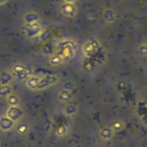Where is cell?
I'll use <instances>...</instances> for the list:
<instances>
[{"label":"cell","instance_id":"1","mask_svg":"<svg viewBox=\"0 0 147 147\" xmlns=\"http://www.w3.org/2000/svg\"><path fill=\"white\" fill-rule=\"evenodd\" d=\"M77 52V43L71 39H62L61 40L53 53L59 55L62 59L64 64L71 61L75 56Z\"/></svg>","mask_w":147,"mask_h":147},{"label":"cell","instance_id":"2","mask_svg":"<svg viewBox=\"0 0 147 147\" xmlns=\"http://www.w3.org/2000/svg\"><path fill=\"white\" fill-rule=\"evenodd\" d=\"M23 34L29 39H34L43 33V26L40 22L24 23L22 27Z\"/></svg>","mask_w":147,"mask_h":147},{"label":"cell","instance_id":"3","mask_svg":"<svg viewBox=\"0 0 147 147\" xmlns=\"http://www.w3.org/2000/svg\"><path fill=\"white\" fill-rule=\"evenodd\" d=\"M10 70H11L15 78H16L18 80H23V81H24L31 74H33L32 71L29 67H28L27 65H25L23 64H20V63H16V64L13 65Z\"/></svg>","mask_w":147,"mask_h":147},{"label":"cell","instance_id":"4","mask_svg":"<svg viewBox=\"0 0 147 147\" xmlns=\"http://www.w3.org/2000/svg\"><path fill=\"white\" fill-rule=\"evenodd\" d=\"M58 82H59V77L57 75L47 74V75L42 76V78L39 81L36 90H44L56 84Z\"/></svg>","mask_w":147,"mask_h":147},{"label":"cell","instance_id":"5","mask_svg":"<svg viewBox=\"0 0 147 147\" xmlns=\"http://www.w3.org/2000/svg\"><path fill=\"white\" fill-rule=\"evenodd\" d=\"M60 12L67 18H74L78 13V9L75 3H62L60 6Z\"/></svg>","mask_w":147,"mask_h":147},{"label":"cell","instance_id":"6","mask_svg":"<svg viewBox=\"0 0 147 147\" xmlns=\"http://www.w3.org/2000/svg\"><path fill=\"white\" fill-rule=\"evenodd\" d=\"M23 115H24V112L20 106H11V107H8L7 109L6 116L15 122L21 121Z\"/></svg>","mask_w":147,"mask_h":147},{"label":"cell","instance_id":"7","mask_svg":"<svg viewBox=\"0 0 147 147\" xmlns=\"http://www.w3.org/2000/svg\"><path fill=\"white\" fill-rule=\"evenodd\" d=\"M99 49L98 42L94 40H87L82 47V53L86 57H91L97 53Z\"/></svg>","mask_w":147,"mask_h":147},{"label":"cell","instance_id":"8","mask_svg":"<svg viewBox=\"0 0 147 147\" xmlns=\"http://www.w3.org/2000/svg\"><path fill=\"white\" fill-rule=\"evenodd\" d=\"M15 79L16 78H15L11 70L4 69L0 71V85L11 84Z\"/></svg>","mask_w":147,"mask_h":147},{"label":"cell","instance_id":"9","mask_svg":"<svg viewBox=\"0 0 147 147\" xmlns=\"http://www.w3.org/2000/svg\"><path fill=\"white\" fill-rule=\"evenodd\" d=\"M42 78V76L40 75H37V74H31L27 79H25L23 82H24V84L25 86L30 90H36L37 85H38V83L39 81L41 80Z\"/></svg>","mask_w":147,"mask_h":147},{"label":"cell","instance_id":"10","mask_svg":"<svg viewBox=\"0 0 147 147\" xmlns=\"http://www.w3.org/2000/svg\"><path fill=\"white\" fill-rule=\"evenodd\" d=\"M56 98L59 102L63 103H68L73 99V93L71 90L68 89H62L56 96Z\"/></svg>","mask_w":147,"mask_h":147},{"label":"cell","instance_id":"11","mask_svg":"<svg viewBox=\"0 0 147 147\" xmlns=\"http://www.w3.org/2000/svg\"><path fill=\"white\" fill-rule=\"evenodd\" d=\"M15 125H16V122L10 120L6 115L0 117V129L2 131H4V132L10 131L15 127Z\"/></svg>","mask_w":147,"mask_h":147},{"label":"cell","instance_id":"12","mask_svg":"<svg viewBox=\"0 0 147 147\" xmlns=\"http://www.w3.org/2000/svg\"><path fill=\"white\" fill-rule=\"evenodd\" d=\"M23 20L24 23H29V22H40L41 21V16L36 12V11H29L24 14Z\"/></svg>","mask_w":147,"mask_h":147},{"label":"cell","instance_id":"13","mask_svg":"<svg viewBox=\"0 0 147 147\" xmlns=\"http://www.w3.org/2000/svg\"><path fill=\"white\" fill-rule=\"evenodd\" d=\"M114 134V131L111 127H102L100 131V137L102 140L108 141L110 140Z\"/></svg>","mask_w":147,"mask_h":147},{"label":"cell","instance_id":"14","mask_svg":"<svg viewBox=\"0 0 147 147\" xmlns=\"http://www.w3.org/2000/svg\"><path fill=\"white\" fill-rule=\"evenodd\" d=\"M5 100H6V103H7L8 107H11V106H20V104H21V101H20L19 96L16 93H14V92H12L10 95H9L5 98Z\"/></svg>","mask_w":147,"mask_h":147},{"label":"cell","instance_id":"15","mask_svg":"<svg viewBox=\"0 0 147 147\" xmlns=\"http://www.w3.org/2000/svg\"><path fill=\"white\" fill-rule=\"evenodd\" d=\"M12 92H13V89H12L11 84L0 85V97L1 98H6Z\"/></svg>","mask_w":147,"mask_h":147},{"label":"cell","instance_id":"16","mask_svg":"<svg viewBox=\"0 0 147 147\" xmlns=\"http://www.w3.org/2000/svg\"><path fill=\"white\" fill-rule=\"evenodd\" d=\"M15 128H16L17 134H19L21 135H25L29 132V126L26 123L18 122V124L15 125Z\"/></svg>","mask_w":147,"mask_h":147},{"label":"cell","instance_id":"17","mask_svg":"<svg viewBox=\"0 0 147 147\" xmlns=\"http://www.w3.org/2000/svg\"><path fill=\"white\" fill-rule=\"evenodd\" d=\"M77 112V107L76 105L73 103H68L65 108H64V113L67 115H74Z\"/></svg>","mask_w":147,"mask_h":147},{"label":"cell","instance_id":"18","mask_svg":"<svg viewBox=\"0 0 147 147\" xmlns=\"http://www.w3.org/2000/svg\"><path fill=\"white\" fill-rule=\"evenodd\" d=\"M111 127L113 128L114 133L115 132H120L124 128V123L122 121H116L113 122V126Z\"/></svg>","mask_w":147,"mask_h":147},{"label":"cell","instance_id":"19","mask_svg":"<svg viewBox=\"0 0 147 147\" xmlns=\"http://www.w3.org/2000/svg\"><path fill=\"white\" fill-rule=\"evenodd\" d=\"M78 0H62V3H75Z\"/></svg>","mask_w":147,"mask_h":147},{"label":"cell","instance_id":"20","mask_svg":"<svg viewBox=\"0 0 147 147\" xmlns=\"http://www.w3.org/2000/svg\"><path fill=\"white\" fill-rule=\"evenodd\" d=\"M9 2V0H0V6H3L4 4H6Z\"/></svg>","mask_w":147,"mask_h":147},{"label":"cell","instance_id":"21","mask_svg":"<svg viewBox=\"0 0 147 147\" xmlns=\"http://www.w3.org/2000/svg\"><path fill=\"white\" fill-rule=\"evenodd\" d=\"M0 147H3V146H2V144H1V142H0Z\"/></svg>","mask_w":147,"mask_h":147}]
</instances>
